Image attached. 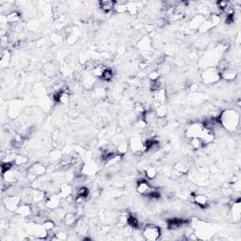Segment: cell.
<instances>
[{
    "label": "cell",
    "mask_w": 241,
    "mask_h": 241,
    "mask_svg": "<svg viewBox=\"0 0 241 241\" xmlns=\"http://www.w3.org/2000/svg\"><path fill=\"white\" fill-rule=\"evenodd\" d=\"M220 123L227 129H235L238 124V115L234 110H227L223 112L220 117Z\"/></svg>",
    "instance_id": "1"
},
{
    "label": "cell",
    "mask_w": 241,
    "mask_h": 241,
    "mask_svg": "<svg viewBox=\"0 0 241 241\" xmlns=\"http://www.w3.org/2000/svg\"><path fill=\"white\" fill-rule=\"evenodd\" d=\"M142 234L148 240H156L160 236V229L155 225H147L144 227Z\"/></svg>",
    "instance_id": "2"
},
{
    "label": "cell",
    "mask_w": 241,
    "mask_h": 241,
    "mask_svg": "<svg viewBox=\"0 0 241 241\" xmlns=\"http://www.w3.org/2000/svg\"><path fill=\"white\" fill-rule=\"evenodd\" d=\"M220 77V72H218L217 70L211 69L206 71L205 73H203V79L206 83H213L217 80H219Z\"/></svg>",
    "instance_id": "3"
},
{
    "label": "cell",
    "mask_w": 241,
    "mask_h": 241,
    "mask_svg": "<svg viewBox=\"0 0 241 241\" xmlns=\"http://www.w3.org/2000/svg\"><path fill=\"white\" fill-rule=\"evenodd\" d=\"M152 190V188H151V187H150V185L147 183V181L146 180H139V182H138V184H137V191L139 193V194H141V195H146L147 196V194L150 192Z\"/></svg>",
    "instance_id": "4"
},
{
    "label": "cell",
    "mask_w": 241,
    "mask_h": 241,
    "mask_svg": "<svg viewBox=\"0 0 241 241\" xmlns=\"http://www.w3.org/2000/svg\"><path fill=\"white\" fill-rule=\"evenodd\" d=\"M186 223H187V221H185V220H182V219H177V218L170 219V220H167V224H168V227H169L170 229H176V228L182 227V226H184Z\"/></svg>",
    "instance_id": "5"
},
{
    "label": "cell",
    "mask_w": 241,
    "mask_h": 241,
    "mask_svg": "<svg viewBox=\"0 0 241 241\" xmlns=\"http://www.w3.org/2000/svg\"><path fill=\"white\" fill-rule=\"evenodd\" d=\"M55 100L59 103H61V104H65L69 101V94L68 92H66L65 91H60L58 93L55 94Z\"/></svg>",
    "instance_id": "6"
},
{
    "label": "cell",
    "mask_w": 241,
    "mask_h": 241,
    "mask_svg": "<svg viewBox=\"0 0 241 241\" xmlns=\"http://www.w3.org/2000/svg\"><path fill=\"white\" fill-rule=\"evenodd\" d=\"M60 196H57V195H53L51 196L46 202V206L49 207V208H55L57 206H59L60 204Z\"/></svg>",
    "instance_id": "7"
},
{
    "label": "cell",
    "mask_w": 241,
    "mask_h": 241,
    "mask_svg": "<svg viewBox=\"0 0 241 241\" xmlns=\"http://www.w3.org/2000/svg\"><path fill=\"white\" fill-rule=\"evenodd\" d=\"M20 202V199L18 197H10L7 199V207L11 210H14L17 208Z\"/></svg>",
    "instance_id": "8"
},
{
    "label": "cell",
    "mask_w": 241,
    "mask_h": 241,
    "mask_svg": "<svg viewBox=\"0 0 241 241\" xmlns=\"http://www.w3.org/2000/svg\"><path fill=\"white\" fill-rule=\"evenodd\" d=\"M114 6H115V2L109 1V0H104V1L100 2V8L105 12H108L112 11L114 9Z\"/></svg>",
    "instance_id": "9"
},
{
    "label": "cell",
    "mask_w": 241,
    "mask_h": 241,
    "mask_svg": "<svg viewBox=\"0 0 241 241\" xmlns=\"http://www.w3.org/2000/svg\"><path fill=\"white\" fill-rule=\"evenodd\" d=\"M194 201H195L196 205L202 206V207H206L208 206V200L204 195H196L194 198Z\"/></svg>",
    "instance_id": "10"
},
{
    "label": "cell",
    "mask_w": 241,
    "mask_h": 241,
    "mask_svg": "<svg viewBox=\"0 0 241 241\" xmlns=\"http://www.w3.org/2000/svg\"><path fill=\"white\" fill-rule=\"evenodd\" d=\"M189 141H190V145L194 149H200L205 145V142L201 138H191L189 139Z\"/></svg>",
    "instance_id": "11"
},
{
    "label": "cell",
    "mask_w": 241,
    "mask_h": 241,
    "mask_svg": "<svg viewBox=\"0 0 241 241\" xmlns=\"http://www.w3.org/2000/svg\"><path fill=\"white\" fill-rule=\"evenodd\" d=\"M45 172V168L43 166V165H34L33 168L31 169V172L30 173L34 174V176H37V175H41L43 174L44 172Z\"/></svg>",
    "instance_id": "12"
},
{
    "label": "cell",
    "mask_w": 241,
    "mask_h": 241,
    "mask_svg": "<svg viewBox=\"0 0 241 241\" xmlns=\"http://www.w3.org/2000/svg\"><path fill=\"white\" fill-rule=\"evenodd\" d=\"M89 189L86 187H81L77 190V199H84L89 196Z\"/></svg>",
    "instance_id": "13"
},
{
    "label": "cell",
    "mask_w": 241,
    "mask_h": 241,
    "mask_svg": "<svg viewBox=\"0 0 241 241\" xmlns=\"http://www.w3.org/2000/svg\"><path fill=\"white\" fill-rule=\"evenodd\" d=\"M126 222L127 224L130 226V227H133V228H137L139 226V221H138V219L135 218L134 216L130 215L126 218Z\"/></svg>",
    "instance_id": "14"
},
{
    "label": "cell",
    "mask_w": 241,
    "mask_h": 241,
    "mask_svg": "<svg viewBox=\"0 0 241 241\" xmlns=\"http://www.w3.org/2000/svg\"><path fill=\"white\" fill-rule=\"evenodd\" d=\"M76 221V218H75V215L72 214V213H68L66 216H65V222L67 225L69 226H72L75 223Z\"/></svg>",
    "instance_id": "15"
},
{
    "label": "cell",
    "mask_w": 241,
    "mask_h": 241,
    "mask_svg": "<svg viewBox=\"0 0 241 241\" xmlns=\"http://www.w3.org/2000/svg\"><path fill=\"white\" fill-rule=\"evenodd\" d=\"M106 69V67H104V66H102V65H99V66L95 67V68L92 70V73H93L94 76L101 77L102 74H103V73H104V71H105Z\"/></svg>",
    "instance_id": "16"
},
{
    "label": "cell",
    "mask_w": 241,
    "mask_h": 241,
    "mask_svg": "<svg viewBox=\"0 0 241 241\" xmlns=\"http://www.w3.org/2000/svg\"><path fill=\"white\" fill-rule=\"evenodd\" d=\"M104 80H106V81H109V80H111L112 79V77H113V72L110 70V69H106L105 71H104V73H103V74H102V76H101Z\"/></svg>",
    "instance_id": "17"
},
{
    "label": "cell",
    "mask_w": 241,
    "mask_h": 241,
    "mask_svg": "<svg viewBox=\"0 0 241 241\" xmlns=\"http://www.w3.org/2000/svg\"><path fill=\"white\" fill-rule=\"evenodd\" d=\"M221 75H222L225 79H227V80H232V79H234V78L235 77V72L233 71V70L227 69Z\"/></svg>",
    "instance_id": "18"
},
{
    "label": "cell",
    "mask_w": 241,
    "mask_h": 241,
    "mask_svg": "<svg viewBox=\"0 0 241 241\" xmlns=\"http://www.w3.org/2000/svg\"><path fill=\"white\" fill-rule=\"evenodd\" d=\"M71 193H72V188H71L70 186L65 185V186H63V187L60 188V196H61V197H67V196H69Z\"/></svg>",
    "instance_id": "19"
},
{
    "label": "cell",
    "mask_w": 241,
    "mask_h": 241,
    "mask_svg": "<svg viewBox=\"0 0 241 241\" xmlns=\"http://www.w3.org/2000/svg\"><path fill=\"white\" fill-rule=\"evenodd\" d=\"M20 19V15L17 13V12H12L10 15H8V21L11 23V24H14V23H17Z\"/></svg>",
    "instance_id": "20"
},
{
    "label": "cell",
    "mask_w": 241,
    "mask_h": 241,
    "mask_svg": "<svg viewBox=\"0 0 241 241\" xmlns=\"http://www.w3.org/2000/svg\"><path fill=\"white\" fill-rule=\"evenodd\" d=\"M145 172H146V175H147V177H148L149 179H154V178L156 176V171H155V169L153 168V167L148 168Z\"/></svg>",
    "instance_id": "21"
},
{
    "label": "cell",
    "mask_w": 241,
    "mask_h": 241,
    "mask_svg": "<svg viewBox=\"0 0 241 241\" xmlns=\"http://www.w3.org/2000/svg\"><path fill=\"white\" fill-rule=\"evenodd\" d=\"M12 169V163L10 162H5L1 165V170H2V174H5Z\"/></svg>",
    "instance_id": "22"
},
{
    "label": "cell",
    "mask_w": 241,
    "mask_h": 241,
    "mask_svg": "<svg viewBox=\"0 0 241 241\" xmlns=\"http://www.w3.org/2000/svg\"><path fill=\"white\" fill-rule=\"evenodd\" d=\"M54 227V223L52 221H45V230H50Z\"/></svg>",
    "instance_id": "23"
},
{
    "label": "cell",
    "mask_w": 241,
    "mask_h": 241,
    "mask_svg": "<svg viewBox=\"0 0 241 241\" xmlns=\"http://www.w3.org/2000/svg\"><path fill=\"white\" fill-rule=\"evenodd\" d=\"M218 6L220 9L221 10H225L227 8V2L225 1H220V2H218Z\"/></svg>",
    "instance_id": "24"
}]
</instances>
